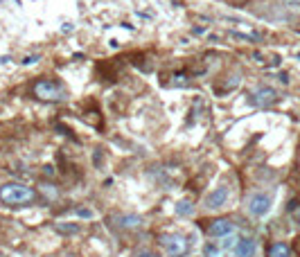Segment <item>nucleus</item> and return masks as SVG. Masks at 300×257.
<instances>
[{"instance_id":"nucleus-1","label":"nucleus","mask_w":300,"mask_h":257,"mask_svg":"<svg viewBox=\"0 0 300 257\" xmlns=\"http://www.w3.org/2000/svg\"><path fill=\"white\" fill-rule=\"evenodd\" d=\"M39 201V192L34 187L25 185V183H5L0 185V203L9 208H28V206H34Z\"/></svg>"},{"instance_id":"nucleus-2","label":"nucleus","mask_w":300,"mask_h":257,"mask_svg":"<svg viewBox=\"0 0 300 257\" xmlns=\"http://www.w3.org/2000/svg\"><path fill=\"white\" fill-rule=\"evenodd\" d=\"M32 95L36 99H41V102H66L68 91L54 77H39V79L32 83Z\"/></svg>"},{"instance_id":"nucleus-3","label":"nucleus","mask_w":300,"mask_h":257,"mask_svg":"<svg viewBox=\"0 0 300 257\" xmlns=\"http://www.w3.org/2000/svg\"><path fill=\"white\" fill-rule=\"evenodd\" d=\"M158 244L165 248L170 257H185L189 253V239L178 233H165L158 237Z\"/></svg>"},{"instance_id":"nucleus-4","label":"nucleus","mask_w":300,"mask_h":257,"mask_svg":"<svg viewBox=\"0 0 300 257\" xmlns=\"http://www.w3.org/2000/svg\"><path fill=\"white\" fill-rule=\"evenodd\" d=\"M271 208H273V198H271V194H266V192H253V194H249V198H246V212L255 219L266 217V214L271 212Z\"/></svg>"},{"instance_id":"nucleus-5","label":"nucleus","mask_w":300,"mask_h":257,"mask_svg":"<svg viewBox=\"0 0 300 257\" xmlns=\"http://www.w3.org/2000/svg\"><path fill=\"white\" fill-rule=\"evenodd\" d=\"M235 230H237V225L233 223V219H228V217L212 219V221H208V225H205V233L212 239H226V237H230V235H235Z\"/></svg>"},{"instance_id":"nucleus-6","label":"nucleus","mask_w":300,"mask_h":257,"mask_svg":"<svg viewBox=\"0 0 300 257\" xmlns=\"http://www.w3.org/2000/svg\"><path fill=\"white\" fill-rule=\"evenodd\" d=\"M278 102V93L273 91L271 86H257L255 91L249 93V104L251 106H257V108H266L271 104Z\"/></svg>"},{"instance_id":"nucleus-7","label":"nucleus","mask_w":300,"mask_h":257,"mask_svg":"<svg viewBox=\"0 0 300 257\" xmlns=\"http://www.w3.org/2000/svg\"><path fill=\"white\" fill-rule=\"evenodd\" d=\"M228 198H230V190L226 185H219L203 198V208L205 210H219L228 203Z\"/></svg>"},{"instance_id":"nucleus-8","label":"nucleus","mask_w":300,"mask_h":257,"mask_svg":"<svg viewBox=\"0 0 300 257\" xmlns=\"http://www.w3.org/2000/svg\"><path fill=\"white\" fill-rule=\"evenodd\" d=\"M255 253H257V241L253 237H239L237 244L233 246L235 257H255Z\"/></svg>"},{"instance_id":"nucleus-9","label":"nucleus","mask_w":300,"mask_h":257,"mask_svg":"<svg viewBox=\"0 0 300 257\" xmlns=\"http://www.w3.org/2000/svg\"><path fill=\"white\" fill-rule=\"evenodd\" d=\"M264 257H293V250L287 241H271L266 244Z\"/></svg>"},{"instance_id":"nucleus-10","label":"nucleus","mask_w":300,"mask_h":257,"mask_svg":"<svg viewBox=\"0 0 300 257\" xmlns=\"http://www.w3.org/2000/svg\"><path fill=\"white\" fill-rule=\"evenodd\" d=\"M115 221H118V228H122V230H138V228H142V223H145L140 214H133V212L120 214Z\"/></svg>"},{"instance_id":"nucleus-11","label":"nucleus","mask_w":300,"mask_h":257,"mask_svg":"<svg viewBox=\"0 0 300 257\" xmlns=\"http://www.w3.org/2000/svg\"><path fill=\"white\" fill-rule=\"evenodd\" d=\"M197 206H194V201H189V198H181V201L176 203V208H174V212L178 214V217H192Z\"/></svg>"},{"instance_id":"nucleus-12","label":"nucleus","mask_w":300,"mask_h":257,"mask_svg":"<svg viewBox=\"0 0 300 257\" xmlns=\"http://www.w3.org/2000/svg\"><path fill=\"white\" fill-rule=\"evenodd\" d=\"M54 230H57L59 235H77L81 228H79L77 223H57Z\"/></svg>"},{"instance_id":"nucleus-13","label":"nucleus","mask_w":300,"mask_h":257,"mask_svg":"<svg viewBox=\"0 0 300 257\" xmlns=\"http://www.w3.org/2000/svg\"><path fill=\"white\" fill-rule=\"evenodd\" d=\"M221 255V248L217 244H212V241H208V244L203 246V257H219Z\"/></svg>"},{"instance_id":"nucleus-14","label":"nucleus","mask_w":300,"mask_h":257,"mask_svg":"<svg viewBox=\"0 0 300 257\" xmlns=\"http://www.w3.org/2000/svg\"><path fill=\"white\" fill-rule=\"evenodd\" d=\"M41 190L47 194V198H59V192L54 190V185H41Z\"/></svg>"},{"instance_id":"nucleus-15","label":"nucleus","mask_w":300,"mask_h":257,"mask_svg":"<svg viewBox=\"0 0 300 257\" xmlns=\"http://www.w3.org/2000/svg\"><path fill=\"white\" fill-rule=\"evenodd\" d=\"M77 214L81 219H93V210L91 208H77Z\"/></svg>"},{"instance_id":"nucleus-16","label":"nucleus","mask_w":300,"mask_h":257,"mask_svg":"<svg viewBox=\"0 0 300 257\" xmlns=\"http://www.w3.org/2000/svg\"><path fill=\"white\" fill-rule=\"evenodd\" d=\"M39 61H41V56H39V54H34V56H25V59L20 61V64H23V66H32V64H39Z\"/></svg>"},{"instance_id":"nucleus-17","label":"nucleus","mask_w":300,"mask_h":257,"mask_svg":"<svg viewBox=\"0 0 300 257\" xmlns=\"http://www.w3.org/2000/svg\"><path fill=\"white\" fill-rule=\"evenodd\" d=\"M135 257H156L154 253H151V250H142V253H138Z\"/></svg>"},{"instance_id":"nucleus-18","label":"nucleus","mask_w":300,"mask_h":257,"mask_svg":"<svg viewBox=\"0 0 300 257\" xmlns=\"http://www.w3.org/2000/svg\"><path fill=\"white\" fill-rule=\"evenodd\" d=\"M205 27H192V34H203Z\"/></svg>"},{"instance_id":"nucleus-19","label":"nucleus","mask_w":300,"mask_h":257,"mask_svg":"<svg viewBox=\"0 0 300 257\" xmlns=\"http://www.w3.org/2000/svg\"><path fill=\"white\" fill-rule=\"evenodd\" d=\"M280 81H282V83H289V77H287V75H284V72H282V75H280Z\"/></svg>"},{"instance_id":"nucleus-20","label":"nucleus","mask_w":300,"mask_h":257,"mask_svg":"<svg viewBox=\"0 0 300 257\" xmlns=\"http://www.w3.org/2000/svg\"><path fill=\"white\" fill-rule=\"evenodd\" d=\"M287 5H300V0H284Z\"/></svg>"},{"instance_id":"nucleus-21","label":"nucleus","mask_w":300,"mask_h":257,"mask_svg":"<svg viewBox=\"0 0 300 257\" xmlns=\"http://www.w3.org/2000/svg\"><path fill=\"white\" fill-rule=\"evenodd\" d=\"M296 219H298V223H300V208H298V212H296Z\"/></svg>"}]
</instances>
